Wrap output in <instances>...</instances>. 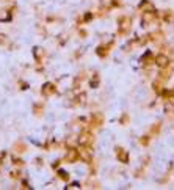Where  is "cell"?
Wrapping results in <instances>:
<instances>
[{"instance_id":"obj_1","label":"cell","mask_w":174,"mask_h":190,"mask_svg":"<svg viewBox=\"0 0 174 190\" xmlns=\"http://www.w3.org/2000/svg\"><path fill=\"white\" fill-rule=\"evenodd\" d=\"M166 63H168V58L163 57V55H158L157 57V65L158 66H166Z\"/></svg>"},{"instance_id":"obj_2","label":"cell","mask_w":174,"mask_h":190,"mask_svg":"<svg viewBox=\"0 0 174 190\" xmlns=\"http://www.w3.org/2000/svg\"><path fill=\"white\" fill-rule=\"evenodd\" d=\"M5 43V38H3V35H0V44H3Z\"/></svg>"}]
</instances>
